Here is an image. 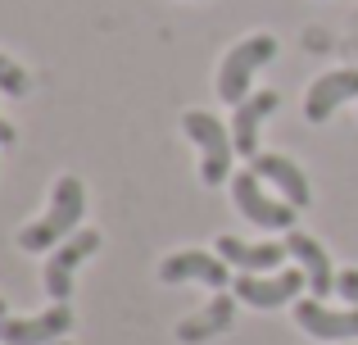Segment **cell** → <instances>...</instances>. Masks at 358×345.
Returning a JSON list of instances; mask_svg holds the SVG:
<instances>
[{
	"label": "cell",
	"instance_id": "6da1fadb",
	"mask_svg": "<svg viewBox=\"0 0 358 345\" xmlns=\"http://www.w3.org/2000/svg\"><path fill=\"white\" fill-rule=\"evenodd\" d=\"M82 213H87V186H82L73 173H64L59 182H55V191H50V209H45V218L27 223V227L18 232V246L32 250V255L55 250L59 241H69L73 232H82L78 227Z\"/></svg>",
	"mask_w": 358,
	"mask_h": 345
},
{
	"label": "cell",
	"instance_id": "7a4b0ae2",
	"mask_svg": "<svg viewBox=\"0 0 358 345\" xmlns=\"http://www.w3.org/2000/svg\"><path fill=\"white\" fill-rule=\"evenodd\" d=\"M272 55H277V36H268V32H254V36H245L241 45H231V50L222 55V69H218V96L227 100V105H241V100L250 96L254 73H259Z\"/></svg>",
	"mask_w": 358,
	"mask_h": 345
},
{
	"label": "cell",
	"instance_id": "3957f363",
	"mask_svg": "<svg viewBox=\"0 0 358 345\" xmlns=\"http://www.w3.org/2000/svg\"><path fill=\"white\" fill-rule=\"evenodd\" d=\"M182 127H186V136H191L195 146H200V177L209 186H218L222 177L231 173V155H236V141H231V132L218 123L213 114H204V109H186V118H182Z\"/></svg>",
	"mask_w": 358,
	"mask_h": 345
},
{
	"label": "cell",
	"instance_id": "277c9868",
	"mask_svg": "<svg viewBox=\"0 0 358 345\" xmlns=\"http://www.w3.org/2000/svg\"><path fill=\"white\" fill-rule=\"evenodd\" d=\"M231 195H236V209L250 223H259V227H268V232L295 227V204H290V200H272V195L263 191V177L254 169L231 177Z\"/></svg>",
	"mask_w": 358,
	"mask_h": 345
},
{
	"label": "cell",
	"instance_id": "5b68a950",
	"mask_svg": "<svg viewBox=\"0 0 358 345\" xmlns=\"http://www.w3.org/2000/svg\"><path fill=\"white\" fill-rule=\"evenodd\" d=\"M304 286H308V273L295 264V268H281V273H241L231 291H236V300L254 304V309H281Z\"/></svg>",
	"mask_w": 358,
	"mask_h": 345
},
{
	"label": "cell",
	"instance_id": "8992f818",
	"mask_svg": "<svg viewBox=\"0 0 358 345\" xmlns=\"http://www.w3.org/2000/svg\"><path fill=\"white\" fill-rule=\"evenodd\" d=\"M96 250H100V232L82 227V232H73L69 241H59V250L45 259V273L41 277H45V291H50L55 304H64L73 295V273H78Z\"/></svg>",
	"mask_w": 358,
	"mask_h": 345
},
{
	"label": "cell",
	"instance_id": "52a82bcc",
	"mask_svg": "<svg viewBox=\"0 0 358 345\" xmlns=\"http://www.w3.org/2000/svg\"><path fill=\"white\" fill-rule=\"evenodd\" d=\"M159 282L177 286V282H204L213 291H227L231 282V264L222 255H209V250H177L159 264Z\"/></svg>",
	"mask_w": 358,
	"mask_h": 345
},
{
	"label": "cell",
	"instance_id": "ba28073f",
	"mask_svg": "<svg viewBox=\"0 0 358 345\" xmlns=\"http://www.w3.org/2000/svg\"><path fill=\"white\" fill-rule=\"evenodd\" d=\"M73 309L55 304V309L36 314V318H0V345H55L73 332Z\"/></svg>",
	"mask_w": 358,
	"mask_h": 345
},
{
	"label": "cell",
	"instance_id": "9c48e42d",
	"mask_svg": "<svg viewBox=\"0 0 358 345\" xmlns=\"http://www.w3.org/2000/svg\"><path fill=\"white\" fill-rule=\"evenodd\" d=\"M295 323L308 332V337H317V341H327V345H350L358 341V309H327L322 300H299L295 304Z\"/></svg>",
	"mask_w": 358,
	"mask_h": 345
},
{
	"label": "cell",
	"instance_id": "30bf717a",
	"mask_svg": "<svg viewBox=\"0 0 358 345\" xmlns=\"http://www.w3.org/2000/svg\"><path fill=\"white\" fill-rule=\"evenodd\" d=\"M345 100H358V69H336V73H322V78L308 87V100H304V118L308 123H327Z\"/></svg>",
	"mask_w": 358,
	"mask_h": 345
},
{
	"label": "cell",
	"instance_id": "8fae6325",
	"mask_svg": "<svg viewBox=\"0 0 358 345\" xmlns=\"http://www.w3.org/2000/svg\"><path fill=\"white\" fill-rule=\"evenodd\" d=\"M250 169L263 177V182H272L281 191V200H290L295 209H304L313 195H308V177L304 169H299L295 160H286V155H254L250 160Z\"/></svg>",
	"mask_w": 358,
	"mask_h": 345
},
{
	"label": "cell",
	"instance_id": "7c38bea8",
	"mask_svg": "<svg viewBox=\"0 0 358 345\" xmlns=\"http://www.w3.org/2000/svg\"><path fill=\"white\" fill-rule=\"evenodd\" d=\"M277 109V91H259V96H245L236 105V118H231V141H236V155L254 160L259 155V127L268 123V114Z\"/></svg>",
	"mask_w": 358,
	"mask_h": 345
},
{
	"label": "cell",
	"instance_id": "4fadbf2b",
	"mask_svg": "<svg viewBox=\"0 0 358 345\" xmlns=\"http://www.w3.org/2000/svg\"><path fill=\"white\" fill-rule=\"evenodd\" d=\"M218 255L227 259L231 268H241V273H272V268H281V259L290 255L286 241H259V246H250V241L241 237H218Z\"/></svg>",
	"mask_w": 358,
	"mask_h": 345
},
{
	"label": "cell",
	"instance_id": "5bb4252c",
	"mask_svg": "<svg viewBox=\"0 0 358 345\" xmlns=\"http://www.w3.org/2000/svg\"><path fill=\"white\" fill-rule=\"evenodd\" d=\"M231 318H236V300H231L227 291H218L200 314H191V318L177 323V341H182V345H200V341L218 337V332H227Z\"/></svg>",
	"mask_w": 358,
	"mask_h": 345
},
{
	"label": "cell",
	"instance_id": "9a60e30c",
	"mask_svg": "<svg viewBox=\"0 0 358 345\" xmlns=\"http://www.w3.org/2000/svg\"><path fill=\"white\" fill-rule=\"evenodd\" d=\"M286 250L295 255V264L308 273L313 295H327V291L336 286V277H331V255H327V250L317 246L313 237H304V232H286Z\"/></svg>",
	"mask_w": 358,
	"mask_h": 345
},
{
	"label": "cell",
	"instance_id": "2e32d148",
	"mask_svg": "<svg viewBox=\"0 0 358 345\" xmlns=\"http://www.w3.org/2000/svg\"><path fill=\"white\" fill-rule=\"evenodd\" d=\"M27 87H32V82H27V73L18 69L14 59H5V55H0V91H5V96H27Z\"/></svg>",
	"mask_w": 358,
	"mask_h": 345
},
{
	"label": "cell",
	"instance_id": "e0dca14e",
	"mask_svg": "<svg viewBox=\"0 0 358 345\" xmlns=\"http://www.w3.org/2000/svg\"><path fill=\"white\" fill-rule=\"evenodd\" d=\"M336 291H341L345 300L358 309V268H345V273H336Z\"/></svg>",
	"mask_w": 358,
	"mask_h": 345
},
{
	"label": "cell",
	"instance_id": "ac0fdd59",
	"mask_svg": "<svg viewBox=\"0 0 358 345\" xmlns=\"http://www.w3.org/2000/svg\"><path fill=\"white\" fill-rule=\"evenodd\" d=\"M0 146H14V127H9L5 118H0Z\"/></svg>",
	"mask_w": 358,
	"mask_h": 345
},
{
	"label": "cell",
	"instance_id": "d6986e66",
	"mask_svg": "<svg viewBox=\"0 0 358 345\" xmlns=\"http://www.w3.org/2000/svg\"><path fill=\"white\" fill-rule=\"evenodd\" d=\"M0 318H5V300H0Z\"/></svg>",
	"mask_w": 358,
	"mask_h": 345
},
{
	"label": "cell",
	"instance_id": "ffe728a7",
	"mask_svg": "<svg viewBox=\"0 0 358 345\" xmlns=\"http://www.w3.org/2000/svg\"><path fill=\"white\" fill-rule=\"evenodd\" d=\"M55 345H69V341H55Z\"/></svg>",
	"mask_w": 358,
	"mask_h": 345
},
{
	"label": "cell",
	"instance_id": "44dd1931",
	"mask_svg": "<svg viewBox=\"0 0 358 345\" xmlns=\"http://www.w3.org/2000/svg\"><path fill=\"white\" fill-rule=\"evenodd\" d=\"M350 345H358V341H350Z\"/></svg>",
	"mask_w": 358,
	"mask_h": 345
}]
</instances>
